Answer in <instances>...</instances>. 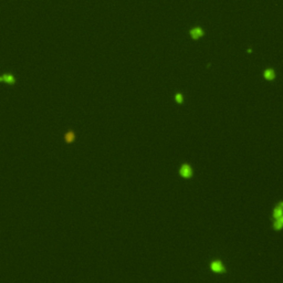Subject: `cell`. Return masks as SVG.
I'll return each instance as SVG.
<instances>
[{
  "mask_svg": "<svg viewBox=\"0 0 283 283\" xmlns=\"http://www.w3.org/2000/svg\"><path fill=\"white\" fill-rule=\"evenodd\" d=\"M0 82H1V83L9 84V85H13V84H16L17 80H16L14 75H12V74H10V73H4V74L0 75Z\"/></svg>",
  "mask_w": 283,
  "mask_h": 283,
  "instance_id": "cell-1",
  "label": "cell"
},
{
  "mask_svg": "<svg viewBox=\"0 0 283 283\" xmlns=\"http://www.w3.org/2000/svg\"><path fill=\"white\" fill-rule=\"evenodd\" d=\"M63 138H64V142L67 144H73L76 138L75 132L73 131V130H69V131L65 132Z\"/></svg>",
  "mask_w": 283,
  "mask_h": 283,
  "instance_id": "cell-2",
  "label": "cell"
},
{
  "mask_svg": "<svg viewBox=\"0 0 283 283\" xmlns=\"http://www.w3.org/2000/svg\"><path fill=\"white\" fill-rule=\"evenodd\" d=\"M210 266H211V270L217 272V273H219V272H224V266H222V263H221L220 261H214Z\"/></svg>",
  "mask_w": 283,
  "mask_h": 283,
  "instance_id": "cell-3",
  "label": "cell"
},
{
  "mask_svg": "<svg viewBox=\"0 0 283 283\" xmlns=\"http://www.w3.org/2000/svg\"><path fill=\"white\" fill-rule=\"evenodd\" d=\"M180 174H182V177H185V178L190 177V176H191V168H190V166L187 165V164L182 165V169H180Z\"/></svg>",
  "mask_w": 283,
  "mask_h": 283,
  "instance_id": "cell-4",
  "label": "cell"
},
{
  "mask_svg": "<svg viewBox=\"0 0 283 283\" xmlns=\"http://www.w3.org/2000/svg\"><path fill=\"white\" fill-rule=\"evenodd\" d=\"M190 35L194 39H198L203 35V31L200 29V28H195V29H193L190 31Z\"/></svg>",
  "mask_w": 283,
  "mask_h": 283,
  "instance_id": "cell-5",
  "label": "cell"
},
{
  "mask_svg": "<svg viewBox=\"0 0 283 283\" xmlns=\"http://www.w3.org/2000/svg\"><path fill=\"white\" fill-rule=\"evenodd\" d=\"M281 216H283V203H280L279 205H278V207L275 208L274 211H273V217H274L275 219L281 217Z\"/></svg>",
  "mask_w": 283,
  "mask_h": 283,
  "instance_id": "cell-6",
  "label": "cell"
},
{
  "mask_svg": "<svg viewBox=\"0 0 283 283\" xmlns=\"http://www.w3.org/2000/svg\"><path fill=\"white\" fill-rule=\"evenodd\" d=\"M263 75H264V77H266V80H273L275 76V73L272 69H269V70H266V71H264V74H263Z\"/></svg>",
  "mask_w": 283,
  "mask_h": 283,
  "instance_id": "cell-7",
  "label": "cell"
},
{
  "mask_svg": "<svg viewBox=\"0 0 283 283\" xmlns=\"http://www.w3.org/2000/svg\"><path fill=\"white\" fill-rule=\"evenodd\" d=\"M274 228L276 229V230H279V229L283 228V216H281V217H279V218H276V219H275Z\"/></svg>",
  "mask_w": 283,
  "mask_h": 283,
  "instance_id": "cell-8",
  "label": "cell"
},
{
  "mask_svg": "<svg viewBox=\"0 0 283 283\" xmlns=\"http://www.w3.org/2000/svg\"><path fill=\"white\" fill-rule=\"evenodd\" d=\"M176 101H177L178 103H182V94H177V95H176Z\"/></svg>",
  "mask_w": 283,
  "mask_h": 283,
  "instance_id": "cell-9",
  "label": "cell"
}]
</instances>
